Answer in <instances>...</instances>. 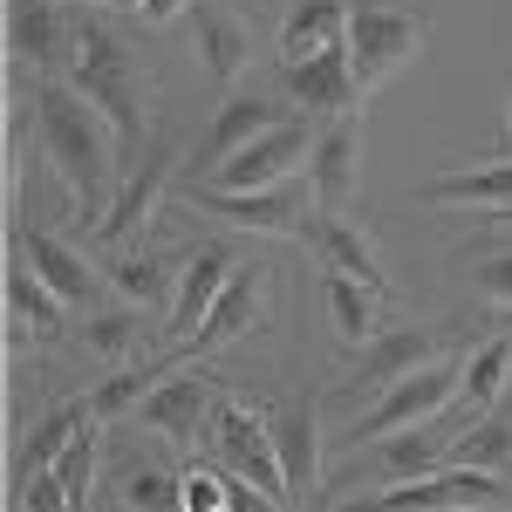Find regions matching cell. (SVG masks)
Masks as SVG:
<instances>
[{
	"instance_id": "1",
	"label": "cell",
	"mask_w": 512,
	"mask_h": 512,
	"mask_svg": "<svg viewBox=\"0 0 512 512\" xmlns=\"http://www.w3.org/2000/svg\"><path fill=\"white\" fill-rule=\"evenodd\" d=\"M69 82L110 117L123 158L130 164L144 158V130H151V103H158V69L137 48V35L117 28L110 14H96V7H76L69 14Z\"/></svg>"
},
{
	"instance_id": "2",
	"label": "cell",
	"mask_w": 512,
	"mask_h": 512,
	"mask_svg": "<svg viewBox=\"0 0 512 512\" xmlns=\"http://www.w3.org/2000/svg\"><path fill=\"white\" fill-rule=\"evenodd\" d=\"M28 117H35V137H41V151H48V164L62 171V185L76 198L82 226H96V205L117 198L110 185H117V158H123L110 117L69 76H41L28 89Z\"/></svg>"
},
{
	"instance_id": "3",
	"label": "cell",
	"mask_w": 512,
	"mask_h": 512,
	"mask_svg": "<svg viewBox=\"0 0 512 512\" xmlns=\"http://www.w3.org/2000/svg\"><path fill=\"white\" fill-rule=\"evenodd\" d=\"M451 396H465V362L444 355V362H431V369H417V376L390 383L362 417H349L342 444L362 451V444H383V437H396V431H424V424H437V417L451 410Z\"/></svg>"
},
{
	"instance_id": "4",
	"label": "cell",
	"mask_w": 512,
	"mask_h": 512,
	"mask_svg": "<svg viewBox=\"0 0 512 512\" xmlns=\"http://www.w3.org/2000/svg\"><path fill=\"white\" fill-rule=\"evenodd\" d=\"M424 41H431V14H417V7H390V0H355V14H349L355 89H362V96L383 89L410 55H424Z\"/></svg>"
},
{
	"instance_id": "5",
	"label": "cell",
	"mask_w": 512,
	"mask_h": 512,
	"mask_svg": "<svg viewBox=\"0 0 512 512\" xmlns=\"http://www.w3.org/2000/svg\"><path fill=\"white\" fill-rule=\"evenodd\" d=\"M205 444H212V458H219L233 478L260 485V492H274L280 506H294V492H287V465H280V444H274V417H267V410H253V403H239V396H219Z\"/></svg>"
},
{
	"instance_id": "6",
	"label": "cell",
	"mask_w": 512,
	"mask_h": 512,
	"mask_svg": "<svg viewBox=\"0 0 512 512\" xmlns=\"http://www.w3.org/2000/svg\"><path fill=\"white\" fill-rule=\"evenodd\" d=\"M342 512H512V485L499 472H472V465H444L410 485H383L369 499H349Z\"/></svg>"
},
{
	"instance_id": "7",
	"label": "cell",
	"mask_w": 512,
	"mask_h": 512,
	"mask_svg": "<svg viewBox=\"0 0 512 512\" xmlns=\"http://www.w3.org/2000/svg\"><path fill=\"white\" fill-rule=\"evenodd\" d=\"M267 287H274V267H267V260H239L233 287L219 294V308L205 315V328H198L192 342H178V349H151V355H158V369L171 376L178 362H198V355H219V349H233V342H246V335L267 321Z\"/></svg>"
},
{
	"instance_id": "8",
	"label": "cell",
	"mask_w": 512,
	"mask_h": 512,
	"mask_svg": "<svg viewBox=\"0 0 512 512\" xmlns=\"http://www.w3.org/2000/svg\"><path fill=\"white\" fill-rule=\"evenodd\" d=\"M205 219H226L239 233H274V239H308V212H315V192H308V178L294 185H274V192H219V185H185Z\"/></svg>"
},
{
	"instance_id": "9",
	"label": "cell",
	"mask_w": 512,
	"mask_h": 512,
	"mask_svg": "<svg viewBox=\"0 0 512 512\" xmlns=\"http://www.w3.org/2000/svg\"><path fill=\"white\" fill-rule=\"evenodd\" d=\"M451 342H458V328H451V321H410V328H383L369 349L355 355V369L342 376V390L383 396L390 383H403V376H417V369L444 362V355H451Z\"/></svg>"
},
{
	"instance_id": "10",
	"label": "cell",
	"mask_w": 512,
	"mask_h": 512,
	"mask_svg": "<svg viewBox=\"0 0 512 512\" xmlns=\"http://www.w3.org/2000/svg\"><path fill=\"white\" fill-rule=\"evenodd\" d=\"M315 137H321L315 117H287V123H274L267 137H253L246 151H233L226 164H212L205 185H219V192H274V185H287L294 171H308Z\"/></svg>"
},
{
	"instance_id": "11",
	"label": "cell",
	"mask_w": 512,
	"mask_h": 512,
	"mask_svg": "<svg viewBox=\"0 0 512 512\" xmlns=\"http://www.w3.org/2000/svg\"><path fill=\"white\" fill-rule=\"evenodd\" d=\"M212 410H219V376L198 369V362H178L158 390L137 403V424L151 437H164L171 451H192L198 437L212 431Z\"/></svg>"
},
{
	"instance_id": "12",
	"label": "cell",
	"mask_w": 512,
	"mask_h": 512,
	"mask_svg": "<svg viewBox=\"0 0 512 512\" xmlns=\"http://www.w3.org/2000/svg\"><path fill=\"white\" fill-rule=\"evenodd\" d=\"M171 171H178V144H151L144 158L130 164V178L117 185V198L103 205V219L89 226L103 253H123V246H137V233L158 219L164 192H171Z\"/></svg>"
},
{
	"instance_id": "13",
	"label": "cell",
	"mask_w": 512,
	"mask_h": 512,
	"mask_svg": "<svg viewBox=\"0 0 512 512\" xmlns=\"http://www.w3.org/2000/svg\"><path fill=\"white\" fill-rule=\"evenodd\" d=\"M451 465V437H437L431 424L424 431H396L383 437V444H362L355 451V465H342L335 472V485L349 492V485H362V478H376V485H410V478H431Z\"/></svg>"
},
{
	"instance_id": "14",
	"label": "cell",
	"mask_w": 512,
	"mask_h": 512,
	"mask_svg": "<svg viewBox=\"0 0 512 512\" xmlns=\"http://www.w3.org/2000/svg\"><path fill=\"white\" fill-rule=\"evenodd\" d=\"M239 274V253L226 239H205L192 260H185V274H178V301H171V321H164V349H178V342H192L205 315L219 308V294L233 287Z\"/></svg>"
},
{
	"instance_id": "15",
	"label": "cell",
	"mask_w": 512,
	"mask_h": 512,
	"mask_svg": "<svg viewBox=\"0 0 512 512\" xmlns=\"http://www.w3.org/2000/svg\"><path fill=\"white\" fill-rule=\"evenodd\" d=\"M192 35H198V69H205L212 89H233V82L260 62L253 21L239 14L233 0H198L192 7Z\"/></svg>"
},
{
	"instance_id": "16",
	"label": "cell",
	"mask_w": 512,
	"mask_h": 512,
	"mask_svg": "<svg viewBox=\"0 0 512 512\" xmlns=\"http://www.w3.org/2000/svg\"><path fill=\"white\" fill-rule=\"evenodd\" d=\"M308 253H315L328 274H349V280H362L376 301H390L396 287H390V267H383V253L369 246V233L355 226L349 212H315V226H308V239H301Z\"/></svg>"
},
{
	"instance_id": "17",
	"label": "cell",
	"mask_w": 512,
	"mask_h": 512,
	"mask_svg": "<svg viewBox=\"0 0 512 512\" xmlns=\"http://www.w3.org/2000/svg\"><path fill=\"white\" fill-rule=\"evenodd\" d=\"M424 205H444V212H492V219H512V151L485 164H451L417 185Z\"/></svg>"
},
{
	"instance_id": "18",
	"label": "cell",
	"mask_w": 512,
	"mask_h": 512,
	"mask_svg": "<svg viewBox=\"0 0 512 512\" xmlns=\"http://www.w3.org/2000/svg\"><path fill=\"white\" fill-rule=\"evenodd\" d=\"M362 123L349 117H328L315 137V158H308V192H315V212H349L355 185H362Z\"/></svg>"
},
{
	"instance_id": "19",
	"label": "cell",
	"mask_w": 512,
	"mask_h": 512,
	"mask_svg": "<svg viewBox=\"0 0 512 512\" xmlns=\"http://www.w3.org/2000/svg\"><path fill=\"white\" fill-rule=\"evenodd\" d=\"M280 82H287V103L301 117H349L355 110V69H349V41L328 48V55H308V62H280Z\"/></svg>"
},
{
	"instance_id": "20",
	"label": "cell",
	"mask_w": 512,
	"mask_h": 512,
	"mask_svg": "<svg viewBox=\"0 0 512 512\" xmlns=\"http://www.w3.org/2000/svg\"><path fill=\"white\" fill-rule=\"evenodd\" d=\"M7 328H14L7 349H28V335H41V342L55 349V342L69 335V301H62V294H55L21 253L7 260Z\"/></svg>"
},
{
	"instance_id": "21",
	"label": "cell",
	"mask_w": 512,
	"mask_h": 512,
	"mask_svg": "<svg viewBox=\"0 0 512 512\" xmlns=\"http://www.w3.org/2000/svg\"><path fill=\"white\" fill-rule=\"evenodd\" d=\"M14 253L35 267L69 308H96V267L82 260L69 239H55V233H41V226H28V219H14Z\"/></svg>"
},
{
	"instance_id": "22",
	"label": "cell",
	"mask_w": 512,
	"mask_h": 512,
	"mask_svg": "<svg viewBox=\"0 0 512 512\" xmlns=\"http://www.w3.org/2000/svg\"><path fill=\"white\" fill-rule=\"evenodd\" d=\"M7 48L21 69L55 76V62H69V21L55 14V0H7Z\"/></svg>"
},
{
	"instance_id": "23",
	"label": "cell",
	"mask_w": 512,
	"mask_h": 512,
	"mask_svg": "<svg viewBox=\"0 0 512 512\" xmlns=\"http://www.w3.org/2000/svg\"><path fill=\"white\" fill-rule=\"evenodd\" d=\"M315 396H294L287 410L274 417V444H280V465H287V492L294 506L315 499V472H321V424H315Z\"/></svg>"
},
{
	"instance_id": "24",
	"label": "cell",
	"mask_w": 512,
	"mask_h": 512,
	"mask_svg": "<svg viewBox=\"0 0 512 512\" xmlns=\"http://www.w3.org/2000/svg\"><path fill=\"white\" fill-rule=\"evenodd\" d=\"M349 14L355 0H294L287 21H280V62H308L349 41Z\"/></svg>"
},
{
	"instance_id": "25",
	"label": "cell",
	"mask_w": 512,
	"mask_h": 512,
	"mask_svg": "<svg viewBox=\"0 0 512 512\" xmlns=\"http://www.w3.org/2000/svg\"><path fill=\"white\" fill-rule=\"evenodd\" d=\"M89 424H96V403H89V396H69V403H55V410L41 417L35 431L21 437V451H14V478L62 465V451H69V444H76V437L89 431Z\"/></svg>"
},
{
	"instance_id": "26",
	"label": "cell",
	"mask_w": 512,
	"mask_h": 512,
	"mask_svg": "<svg viewBox=\"0 0 512 512\" xmlns=\"http://www.w3.org/2000/svg\"><path fill=\"white\" fill-rule=\"evenodd\" d=\"M274 123H287V110H274L267 96H226L219 103V117H212V130H205V164H226L233 151H246L253 137H267Z\"/></svg>"
},
{
	"instance_id": "27",
	"label": "cell",
	"mask_w": 512,
	"mask_h": 512,
	"mask_svg": "<svg viewBox=\"0 0 512 512\" xmlns=\"http://www.w3.org/2000/svg\"><path fill=\"white\" fill-rule=\"evenodd\" d=\"M321 301H328V321H335V335L349 342V349H369L383 328H376V315H383V301L362 287V280H349V274H328L321 267Z\"/></svg>"
},
{
	"instance_id": "28",
	"label": "cell",
	"mask_w": 512,
	"mask_h": 512,
	"mask_svg": "<svg viewBox=\"0 0 512 512\" xmlns=\"http://www.w3.org/2000/svg\"><path fill=\"white\" fill-rule=\"evenodd\" d=\"M110 287H117L130 308H158L164 294L178 287V274H171V260L151 253V246H123V253H110Z\"/></svg>"
},
{
	"instance_id": "29",
	"label": "cell",
	"mask_w": 512,
	"mask_h": 512,
	"mask_svg": "<svg viewBox=\"0 0 512 512\" xmlns=\"http://www.w3.org/2000/svg\"><path fill=\"white\" fill-rule=\"evenodd\" d=\"M506 390H512V335H492L485 349L465 355V403H472V417L499 410Z\"/></svg>"
},
{
	"instance_id": "30",
	"label": "cell",
	"mask_w": 512,
	"mask_h": 512,
	"mask_svg": "<svg viewBox=\"0 0 512 512\" xmlns=\"http://www.w3.org/2000/svg\"><path fill=\"white\" fill-rule=\"evenodd\" d=\"M82 342L103 355V362H130V355L158 349V342H151V321H144V308H110V315H96V308H89Z\"/></svg>"
},
{
	"instance_id": "31",
	"label": "cell",
	"mask_w": 512,
	"mask_h": 512,
	"mask_svg": "<svg viewBox=\"0 0 512 512\" xmlns=\"http://www.w3.org/2000/svg\"><path fill=\"white\" fill-rule=\"evenodd\" d=\"M451 465H472V472H512V424L499 417V410H485V417H472V431L451 437Z\"/></svg>"
},
{
	"instance_id": "32",
	"label": "cell",
	"mask_w": 512,
	"mask_h": 512,
	"mask_svg": "<svg viewBox=\"0 0 512 512\" xmlns=\"http://www.w3.org/2000/svg\"><path fill=\"white\" fill-rule=\"evenodd\" d=\"M117 499L123 512H185V472H164V465H130L117 478Z\"/></svg>"
},
{
	"instance_id": "33",
	"label": "cell",
	"mask_w": 512,
	"mask_h": 512,
	"mask_svg": "<svg viewBox=\"0 0 512 512\" xmlns=\"http://www.w3.org/2000/svg\"><path fill=\"white\" fill-rule=\"evenodd\" d=\"M14 506L21 512H69V485H62L55 465L48 472H28V478H14Z\"/></svg>"
},
{
	"instance_id": "34",
	"label": "cell",
	"mask_w": 512,
	"mask_h": 512,
	"mask_svg": "<svg viewBox=\"0 0 512 512\" xmlns=\"http://www.w3.org/2000/svg\"><path fill=\"white\" fill-rule=\"evenodd\" d=\"M478 301L512 308V246H506V253H485V260H478Z\"/></svg>"
},
{
	"instance_id": "35",
	"label": "cell",
	"mask_w": 512,
	"mask_h": 512,
	"mask_svg": "<svg viewBox=\"0 0 512 512\" xmlns=\"http://www.w3.org/2000/svg\"><path fill=\"white\" fill-rule=\"evenodd\" d=\"M192 7L198 0H137V28H171V21H192Z\"/></svg>"
},
{
	"instance_id": "36",
	"label": "cell",
	"mask_w": 512,
	"mask_h": 512,
	"mask_svg": "<svg viewBox=\"0 0 512 512\" xmlns=\"http://www.w3.org/2000/svg\"><path fill=\"white\" fill-rule=\"evenodd\" d=\"M69 7H96V14H123V7H130V14H137V0H69Z\"/></svg>"
},
{
	"instance_id": "37",
	"label": "cell",
	"mask_w": 512,
	"mask_h": 512,
	"mask_svg": "<svg viewBox=\"0 0 512 512\" xmlns=\"http://www.w3.org/2000/svg\"><path fill=\"white\" fill-rule=\"evenodd\" d=\"M506 110H512V76H506Z\"/></svg>"
},
{
	"instance_id": "38",
	"label": "cell",
	"mask_w": 512,
	"mask_h": 512,
	"mask_svg": "<svg viewBox=\"0 0 512 512\" xmlns=\"http://www.w3.org/2000/svg\"><path fill=\"white\" fill-rule=\"evenodd\" d=\"M7 512H21V506H14V499H7Z\"/></svg>"
},
{
	"instance_id": "39",
	"label": "cell",
	"mask_w": 512,
	"mask_h": 512,
	"mask_svg": "<svg viewBox=\"0 0 512 512\" xmlns=\"http://www.w3.org/2000/svg\"><path fill=\"white\" fill-rule=\"evenodd\" d=\"M226 512H233V506H226Z\"/></svg>"
}]
</instances>
